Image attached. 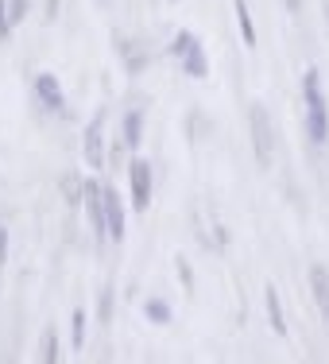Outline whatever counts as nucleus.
Here are the masks:
<instances>
[{
  "label": "nucleus",
  "mask_w": 329,
  "mask_h": 364,
  "mask_svg": "<svg viewBox=\"0 0 329 364\" xmlns=\"http://www.w3.org/2000/svg\"><path fill=\"white\" fill-rule=\"evenodd\" d=\"M298 4H302V0H287V8H291V12H298Z\"/></svg>",
  "instance_id": "19"
},
{
  "label": "nucleus",
  "mask_w": 329,
  "mask_h": 364,
  "mask_svg": "<svg viewBox=\"0 0 329 364\" xmlns=\"http://www.w3.org/2000/svg\"><path fill=\"white\" fill-rule=\"evenodd\" d=\"M310 294H314V302H318V314L329 322V272L322 264L310 267Z\"/></svg>",
  "instance_id": "8"
},
{
  "label": "nucleus",
  "mask_w": 329,
  "mask_h": 364,
  "mask_svg": "<svg viewBox=\"0 0 329 364\" xmlns=\"http://www.w3.org/2000/svg\"><path fill=\"white\" fill-rule=\"evenodd\" d=\"M101 132H105V109L90 120V128H85V136H82V155H85V163H90L93 171L105 167V136Z\"/></svg>",
  "instance_id": "4"
},
{
  "label": "nucleus",
  "mask_w": 329,
  "mask_h": 364,
  "mask_svg": "<svg viewBox=\"0 0 329 364\" xmlns=\"http://www.w3.org/2000/svg\"><path fill=\"white\" fill-rule=\"evenodd\" d=\"M140 128H144V112L132 109L124 117V147H128V151H136V147H140Z\"/></svg>",
  "instance_id": "11"
},
{
  "label": "nucleus",
  "mask_w": 329,
  "mask_h": 364,
  "mask_svg": "<svg viewBox=\"0 0 329 364\" xmlns=\"http://www.w3.org/2000/svg\"><path fill=\"white\" fill-rule=\"evenodd\" d=\"M171 55L183 63V70L190 77H205L210 74V63H205V50H202V39L194 31H178L175 43H171Z\"/></svg>",
  "instance_id": "2"
},
{
  "label": "nucleus",
  "mask_w": 329,
  "mask_h": 364,
  "mask_svg": "<svg viewBox=\"0 0 329 364\" xmlns=\"http://www.w3.org/2000/svg\"><path fill=\"white\" fill-rule=\"evenodd\" d=\"M8 8H12V23L23 20V8H28V0H8Z\"/></svg>",
  "instance_id": "16"
},
{
  "label": "nucleus",
  "mask_w": 329,
  "mask_h": 364,
  "mask_svg": "<svg viewBox=\"0 0 329 364\" xmlns=\"http://www.w3.org/2000/svg\"><path fill=\"white\" fill-rule=\"evenodd\" d=\"M264 306H267V322H271V329L279 337H287V318H283V299H279V291L275 287H267L264 294Z\"/></svg>",
  "instance_id": "9"
},
{
  "label": "nucleus",
  "mask_w": 329,
  "mask_h": 364,
  "mask_svg": "<svg viewBox=\"0 0 329 364\" xmlns=\"http://www.w3.org/2000/svg\"><path fill=\"white\" fill-rule=\"evenodd\" d=\"M39 357L47 360V364H55L63 353H58V333L55 329H43V341H39Z\"/></svg>",
  "instance_id": "13"
},
{
  "label": "nucleus",
  "mask_w": 329,
  "mask_h": 364,
  "mask_svg": "<svg viewBox=\"0 0 329 364\" xmlns=\"http://www.w3.org/2000/svg\"><path fill=\"white\" fill-rule=\"evenodd\" d=\"M248 120H252V144H256V159H259V167H271L275 132H271V120H267V109H264V105H252Z\"/></svg>",
  "instance_id": "3"
},
{
  "label": "nucleus",
  "mask_w": 329,
  "mask_h": 364,
  "mask_svg": "<svg viewBox=\"0 0 329 364\" xmlns=\"http://www.w3.org/2000/svg\"><path fill=\"white\" fill-rule=\"evenodd\" d=\"M12 36V8H8V0H0V39Z\"/></svg>",
  "instance_id": "15"
},
{
  "label": "nucleus",
  "mask_w": 329,
  "mask_h": 364,
  "mask_svg": "<svg viewBox=\"0 0 329 364\" xmlns=\"http://www.w3.org/2000/svg\"><path fill=\"white\" fill-rule=\"evenodd\" d=\"M144 314H147V322H155V326H167L171 322V306L163 299H147L144 302Z\"/></svg>",
  "instance_id": "12"
},
{
  "label": "nucleus",
  "mask_w": 329,
  "mask_h": 364,
  "mask_svg": "<svg viewBox=\"0 0 329 364\" xmlns=\"http://www.w3.org/2000/svg\"><path fill=\"white\" fill-rule=\"evenodd\" d=\"M4 252H8V232H4V225H0V264H4Z\"/></svg>",
  "instance_id": "18"
},
{
  "label": "nucleus",
  "mask_w": 329,
  "mask_h": 364,
  "mask_svg": "<svg viewBox=\"0 0 329 364\" xmlns=\"http://www.w3.org/2000/svg\"><path fill=\"white\" fill-rule=\"evenodd\" d=\"M36 97H39L47 109H55V112H63V109H66L63 85L55 82V74H39V77H36Z\"/></svg>",
  "instance_id": "7"
},
{
  "label": "nucleus",
  "mask_w": 329,
  "mask_h": 364,
  "mask_svg": "<svg viewBox=\"0 0 329 364\" xmlns=\"http://www.w3.org/2000/svg\"><path fill=\"white\" fill-rule=\"evenodd\" d=\"M302 101H306V136L314 144H325L329 140V105H325L318 70H306V77H302Z\"/></svg>",
  "instance_id": "1"
},
{
  "label": "nucleus",
  "mask_w": 329,
  "mask_h": 364,
  "mask_svg": "<svg viewBox=\"0 0 329 364\" xmlns=\"http://www.w3.org/2000/svg\"><path fill=\"white\" fill-rule=\"evenodd\" d=\"M128 182H132V205L147 213V205H151V163L132 159L128 163Z\"/></svg>",
  "instance_id": "5"
},
{
  "label": "nucleus",
  "mask_w": 329,
  "mask_h": 364,
  "mask_svg": "<svg viewBox=\"0 0 329 364\" xmlns=\"http://www.w3.org/2000/svg\"><path fill=\"white\" fill-rule=\"evenodd\" d=\"M232 12H237V23H240V39H244V47H256V23H252V12H248V0H232Z\"/></svg>",
  "instance_id": "10"
},
{
  "label": "nucleus",
  "mask_w": 329,
  "mask_h": 364,
  "mask_svg": "<svg viewBox=\"0 0 329 364\" xmlns=\"http://www.w3.org/2000/svg\"><path fill=\"white\" fill-rule=\"evenodd\" d=\"M325 23H329V0H325Z\"/></svg>",
  "instance_id": "20"
},
{
  "label": "nucleus",
  "mask_w": 329,
  "mask_h": 364,
  "mask_svg": "<svg viewBox=\"0 0 329 364\" xmlns=\"http://www.w3.org/2000/svg\"><path fill=\"white\" fill-rule=\"evenodd\" d=\"M105 229H109V240H124V202L112 186H105Z\"/></svg>",
  "instance_id": "6"
},
{
  "label": "nucleus",
  "mask_w": 329,
  "mask_h": 364,
  "mask_svg": "<svg viewBox=\"0 0 329 364\" xmlns=\"http://www.w3.org/2000/svg\"><path fill=\"white\" fill-rule=\"evenodd\" d=\"M70 329H74V349H85V310H74Z\"/></svg>",
  "instance_id": "14"
},
{
  "label": "nucleus",
  "mask_w": 329,
  "mask_h": 364,
  "mask_svg": "<svg viewBox=\"0 0 329 364\" xmlns=\"http://www.w3.org/2000/svg\"><path fill=\"white\" fill-rule=\"evenodd\" d=\"M109 299H112V291L105 287V291H101V318H109Z\"/></svg>",
  "instance_id": "17"
}]
</instances>
